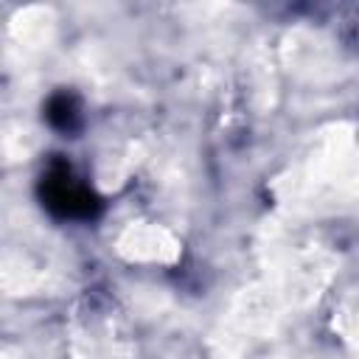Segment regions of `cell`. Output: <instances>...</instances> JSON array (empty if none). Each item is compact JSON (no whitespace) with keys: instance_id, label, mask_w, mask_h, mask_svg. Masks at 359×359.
Wrapping results in <instances>:
<instances>
[{"instance_id":"cell-1","label":"cell","mask_w":359,"mask_h":359,"mask_svg":"<svg viewBox=\"0 0 359 359\" xmlns=\"http://www.w3.org/2000/svg\"><path fill=\"white\" fill-rule=\"evenodd\" d=\"M39 205L59 222H93L104 202L93 191V185L76 174L70 160L53 154L36 180Z\"/></svg>"},{"instance_id":"cell-2","label":"cell","mask_w":359,"mask_h":359,"mask_svg":"<svg viewBox=\"0 0 359 359\" xmlns=\"http://www.w3.org/2000/svg\"><path fill=\"white\" fill-rule=\"evenodd\" d=\"M45 121L50 129L62 132V135H76L84 123V112H81V101L73 90H56L48 95L45 101Z\"/></svg>"}]
</instances>
